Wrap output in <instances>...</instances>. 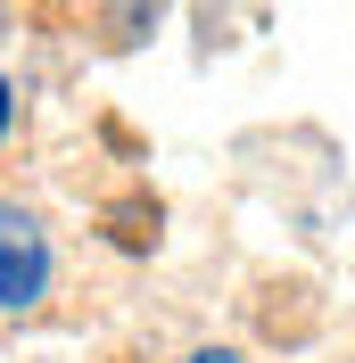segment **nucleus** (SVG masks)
Masks as SVG:
<instances>
[{
    "instance_id": "obj_2",
    "label": "nucleus",
    "mask_w": 355,
    "mask_h": 363,
    "mask_svg": "<svg viewBox=\"0 0 355 363\" xmlns=\"http://www.w3.org/2000/svg\"><path fill=\"white\" fill-rule=\"evenodd\" d=\"M9 124H17V91H9V74H0V140H9Z\"/></svg>"
},
{
    "instance_id": "obj_3",
    "label": "nucleus",
    "mask_w": 355,
    "mask_h": 363,
    "mask_svg": "<svg viewBox=\"0 0 355 363\" xmlns=\"http://www.w3.org/2000/svg\"><path fill=\"white\" fill-rule=\"evenodd\" d=\"M190 363H240V355H231V347H207V355H190Z\"/></svg>"
},
{
    "instance_id": "obj_1",
    "label": "nucleus",
    "mask_w": 355,
    "mask_h": 363,
    "mask_svg": "<svg viewBox=\"0 0 355 363\" xmlns=\"http://www.w3.org/2000/svg\"><path fill=\"white\" fill-rule=\"evenodd\" d=\"M42 289H50V240L17 206H0V306H33Z\"/></svg>"
}]
</instances>
